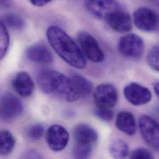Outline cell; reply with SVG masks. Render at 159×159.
Segmentation results:
<instances>
[{
	"instance_id": "1",
	"label": "cell",
	"mask_w": 159,
	"mask_h": 159,
	"mask_svg": "<svg viewBox=\"0 0 159 159\" xmlns=\"http://www.w3.org/2000/svg\"><path fill=\"white\" fill-rule=\"evenodd\" d=\"M37 82L44 93L67 102H75L80 97L71 78L52 70H43L37 75Z\"/></svg>"
},
{
	"instance_id": "2",
	"label": "cell",
	"mask_w": 159,
	"mask_h": 159,
	"mask_svg": "<svg viewBox=\"0 0 159 159\" xmlns=\"http://www.w3.org/2000/svg\"><path fill=\"white\" fill-rule=\"evenodd\" d=\"M47 37L55 52L68 65L78 69L85 68L86 60L81 50L63 30L50 26L47 30Z\"/></svg>"
},
{
	"instance_id": "3",
	"label": "cell",
	"mask_w": 159,
	"mask_h": 159,
	"mask_svg": "<svg viewBox=\"0 0 159 159\" xmlns=\"http://www.w3.org/2000/svg\"><path fill=\"white\" fill-rule=\"evenodd\" d=\"M144 48L143 39L134 34L121 37L118 43L119 52L125 57L133 60L139 59L143 56Z\"/></svg>"
},
{
	"instance_id": "4",
	"label": "cell",
	"mask_w": 159,
	"mask_h": 159,
	"mask_svg": "<svg viewBox=\"0 0 159 159\" xmlns=\"http://www.w3.org/2000/svg\"><path fill=\"white\" fill-rule=\"evenodd\" d=\"M1 118L5 121H12L22 113L24 106L20 99L10 92H6L1 97Z\"/></svg>"
},
{
	"instance_id": "5",
	"label": "cell",
	"mask_w": 159,
	"mask_h": 159,
	"mask_svg": "<svg viewBox=\"0 0 159 159\" xmlns=\"http://www.w3.org/2000/svg\"><path fill=\"white\" fill-rule=\"evenodd\" d=\"M80 50L89 60L100 63L105 60L104 53L96 39L86 32H80L78 36Z\"/></svg>"
},
{
	"instance_id": "6",
	"label": "cell",
	"mask_w": 159,
	"mask_h": 159,
	"mask_svg": "<svg viewBox=\"0 0 159 159\" xmlns=\"http://www.w3.org/2000/svg\"><path fill=\"white\" fill-rule=\"evenodd\" d=\"M133 18L136 27L142 31L151 32L159 28V14L151 9L144 7L138 8L134 12Z\"/></svg>"
},
{
	"instance_id": "7",
	"label": "cell",
	"mask_w": 159,
	"mask_h": 159,
	"mask_svg": "<svg viewBox=\"0 0 159 159\" xmlns=\"http://www.w3.org/2000/svg\"><path fill=\"white\" fill-rule=\"evenodd\" d=\"M93 98L97 108L112 110L117 103L118 93L112 84H102L95 89Z\"/></svg>"
},
{
	"instance_id": "8",
	"label": "cell",
	"mask_w": 159,
	"mask_h": 159,
	"mask_svg": "<svg viewBox=\"0 0 159 159\" xmlns=\"http://www.w3.org/2000/svg\"><path fill=\"white\" fill-rule=\"evenodd\" d=\"M139 129L144 141L153 149L159 151V123L150 116L139 118Z\"/></svg>"
},
{
	"instance_id": "9",
	"label": "cell",
	"mask_w": 159,
	"mask_h": 159,
	"mask_svg": "<svg viewBox=\"0 0 159 159\" xmlns=\"http://www.w3.org/2000/svg\"><path fill=\"white\" fill-rule=\"evenodd\" d=\"M85 6L93 16L105 20L121 9L116 0H85Z\"/></svg>"
},
{
	"instance_id": "10",
	"label": "cell",
	"mask_w": 159,
	"mask_h": 159,
	"mask_svg": "<svg viewBox=\"0 0 159 159\" xmlns=\"http://www.w3.org/2000/svg\"><path fill=\"white\" fill-rule=\"evenodd\" d=\"M123 93L126 100L135 106L146 105L152 98V93L150 90L136 82L127 85L124 88Z\"/></svg>"
},
{
	"instance_id": "11",
	"label": "cell",
	"mask_w": 159,
	"mask_h": 159,
	"mask_svg": "<svg viewBox=\"0 0 159 159\" xmlns=\"http://www.w3.org/2000/svg\"><path fill=\"white\" fill-rule=\"evenodd\" d=\"M46 140L52 151L59 152L63 150L68 145L69 133L63 126L53 125L47 131Z\"/></svg>"
},
{
	"instance_id": "12",
	"label": "cell",
	"mask_w": 159,
	"mask_h": 159,
	"mask_svg": "<svg viewBox=\"0 0 159 159\" xmlns=\"http://www.w3.org/2000/svg\"><path fill=\"white\" fill-rule=\"evenodd\" d=\"M106 20L108 25L118 32H128L132 29V20L130 16L121 9L111 14Z\"/></svg>"
},
{
	"instance_id": "13",
	"label": "cell",
	"mask_w": 159,
	"mask_h": 159,
	"mask_svg": "<svg viewBox=\"0 0 159 159\" xmlns=\"http://www.w3.org/2000/svg\"><path fill=\"white\" fill-rule=\"evenodd\" d=\"M12 86L15 91L24 98L30 96L35 89L34 80L25 71L19 72L16 75L12 80Z\"/></svg>"
},
{
	"instance_id": "14",
	"label": "cell",
	"mask_w": 159,
	"mask_h": 159,
	"mask_svg": "<svg viewBox=\"0 0 159 159\" xmlns=\"http://www.w3.org/2000/svg\"><path fill=\"white\" fill-rule=\"evenodd\" d=\"M27 58L31 61L43 65L51 64L53 61V55L49 48L42 44L34 45L26 52Z\"/></svg>"
},
{
	"instance_id": "15",
	"label": "cell",
	"mask_w": 159,
	"mask_h": 159,
	"mask_svg": "<svg viewBox=\"0 0 159 159\" xmlns=\"http://www.w3.org/2000/svg\"><path fill=\"white\" fill-rule=\"evenodd\" d=\"M115 125L116 128L128 136L135 134L137 126L134 115L129 111H123L116 116Z\"/></svg>"
},
{
	"instance_id": "16",
	"label": "cell",
	"mask_w": 159,
	"mask_h": 159,
	"mask_svg": "<svg viewBox=\"0 0 159 159\" xmlns=\"http://www.w3.org/2000/svg\"><path fill=\"white\" fill-rule=\"evenodd\" d=\"M74 138L76 143L92 144L98 139V133L90 125L80 124L74 129Z\"/></svg>"
},
{
	"instance_id": "17",
	"label": "cell",
	"mask_w": 159,
	"mask_h": 159,
	"mask_svg": "<svg viewBox=\"0 0 159 159\" xmlns=\"http://www.w3.org/2000/svg\"><path fill=\"white\" fill-rule=\"evenodd\" d=\"M71 79L80 97H87L90 94L93 89V84L89 80L77 73H74L72 75Z\"/></svg>"
},
{
	"instance_id": "18",
	"label": "cell",
	"mask_w": 159,
	"mask_h": 159,
	"mask_svg": "<svg viewBox=\"0 0 159 159\" xmlns=\"http://www.w3.org/2000/svg\"><path fill=\"white\" fill-rule=\"evenodd\" d=\"M109 152L115 159H125L129 154L128 144L121 139L112 141L109 146Z\"/></svg>"
},
{
	"instance_id": "19",
	"label": "cell",
	"mask_w": 159,
	"mask_h": 159,
	"mask_svg": "<svg viewBox=\"0 0 159 159\" xmlns=\"http://www.w3.org/2000/svg\"><path fill=\"white\" fill-rule=\"evenodd\" d=\"M0 153L1 156L11 154L14 148L16 141L12 134L7 130L1 131L0 135Z\"/></svg>"
},
{
	"instance_id": "20",
	"label": "cell",
	"mask_w": 159,
	"mask_h": 159,
	"mask_svg": "<svg viewBox=\"0 0 159 159\" xmlns=\"http://www.w3.org/2000/svg\"><path fill=\"white\" fill-rule=\"evenodd\" d=\"M6 27L16 30L23 29L25 26L24 19L14 13H8L3 16L1 20Z\"/></svg>"
},
{
	"instance_id": "21",
	"label": "cell",
	"mask_w": 159,
	"mask_h": 159,
	"mask_svg": "<svg viewBox=\"0 0 159 159\" xmlns=\"http://www.w3.org/2000/svg\"><path fill=\"white\" fill-rule=\"evenodd\" d=\"M92 150V144L76 143L73 148V156L76 159H87L90 156Z\"/></svg>"
},
{
	"instance_id": "22",
	"label": "cell",
	"mask_w": 159,
	"mask_h": 159,
	"mask_svg": "<svg viewBox=\"0 0 159 159\" xmlns=\"http://www.w3.org/2000/svg\"><path fill=\"white\" fill-rule=\"evenodd\" d=\"M0 34H1V59H2L6 55L8 48L9 47V35L6 29V26L5 24L1 21L0 24Z\"/></svg>"
},
{
	"instance_id": "23",
	"label": "cell",
	"mask_w": 159,
	"mask_h": 159,
	"mask_svg": "<svg viewBox=\"0 0 159 159\" xmlns=\"http://www.w3.org/2000/svg\"><path fill=\"white\" fill-rule=\"evenodd\" d=\"M147 60L151 68L159 72V45L153 47L149 50Z\"/></svg>"
},
{
	"instance_id": "24",
	"label": "cell",
	"mask_w": 159,
	"mask_h": 159,
	"mask_svg": "<svg viewBox=\"0 0 159 159\" xmlns=\"http://www.w3.org/2000/svg\"><path fill=\"white\" fill-rule=\"evenodd\" d=\"M44 134V128L41 124H35L31 126L27 131V136L31 140L40 139Z\"/></svg>"
},
{
	"instance_id": "25",
	"label": "cell",
	"mask_w": 159,
	"mask_h": 159,
	"mask_svg": "<svg viewBox=\"0 0 159 159\" xmlns=\"http://www.w3.org/2000/svg\"><path fill=\"white\" fill-rule=\"evenodd\" d=\"M95 115L104 121H110L113 118V112L111 109H103L96 108Z\"/></svg>"
},
{
	"instance_id": "26",
	"label": "cell",
	"mask_w": 159,
	"mask_h": 159,
	"mask_svg": "<svg viewBox=\"0 0 159 159\" xmlns=\"http://www.w3.org/2000/svg\"><path fill=\"white\" fill-rule=\"evenodd\" d=\"M130 157L131 159H153V156L148 150L144 148H139L133 151Z\"/></svg>"
},
{
	"instance_id": "27",
	"label": "cell",
	"mask_w": 159,
	"mask_h": 159,
	"mask_svg": "<svg viewBox=\"0 0 159 159\" xmlns=\"http://www.w3.org/2000/svg\"><path fill=\"white\" fill-rule=\"evenodd\" d=\"M29 2L35 6L42 7L47 5L52 0H29Z\"/></svg>"
},
{
	"instance_id": "28",
	"label": "cell",
	"mask_w": 159,
	"mask_h": 159,
	"mask_svg": "<svg viewBox=\"0 0 159 159\" xmlns=\"http://www.w3.org/2000/svg\"><path fill=\"white\" fill-rule=\"evenodd\" d=\"M1 7H7L10 6L11 1L10 0H1Z\"/></svg>"
},
{
	"instance_id": "29",
	"label": "cell",
	"mask_w": 159,
	"mask_h": 159,
	"mask_svg": "<svg viewBox=\"0 0 159 159\" xmlns=\"http://www.w3.org/2000/svg\"><path fill=\"white\" fill-rule=\"evenodd\" d=\"M154 90H155L156 94L159 97V82L154 84Z\"/></svg>"
}]
</instances>
